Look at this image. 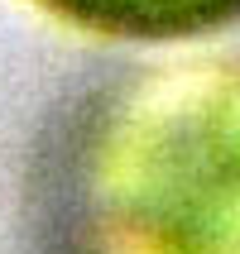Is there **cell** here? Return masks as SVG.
I'll list each match as a JSON object with an SVG mask.
<instances>
[{"label":"cell","mask_w":240,"mask_h":254,"mask_svg":"<svg viewBox=\"0 0 240 254\" xmlns=\"http://www.w3.org/2000/svg\"><path fill=\"white\" fill-rule=\"evenodd\" d=\"M68 24L111 39H192L240 24V0H39Z\"/></svg>","instance_id":"2"},{"label":"cell","mask_w":240,"mask_h":254,"mask_svg":"<svg viewBox=\"0 0 240 254\" xmlns=\"http://www.w3.org/2000/svg\"><path fill=\"white\" fill-rule=\"evenodd\" d=\"M63 254H240V58L115 86L72 134Z\"/></svg>","instance_id":"1"}]
</instances>
